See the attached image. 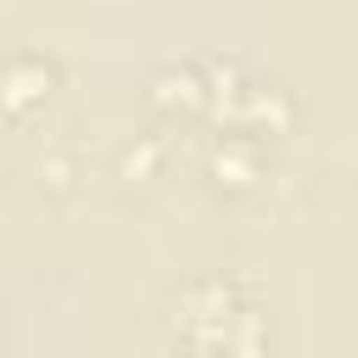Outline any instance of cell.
Masks as SVG:
<instances>
[{
  "instance_id": "cell-3",
  "label": "cell",
  "mask_w": 358,
  "mask_h": 358,
  "mask_svg": "<svg viewBox=\"0 0 358 358\" xmlns=\"http://www.w3.org/2000/svg\"><path fill=\"white\" fill-rule=\"evenodd\" d=\"M145 101L162 117H190V112H213V90H207V67L201 62H162L145 84Z\"/></svg>"
},
{
  "instance_id": "cell-6",
  "label": "cell",
  "mask_w": 358,
  "mask_h": 358,
  "mask_svg": "<svg viewBox=\"0 0 358 358\" xmlns=\"http://www.w3.org/2000/svg\"><path fill=\"white\" fill-rule=\"evenodd\" d=\"M73 179H78V157H73V151H50V157L39 162V185H50V190H73Z\"/></svg>"
},
{
  "instance_id": "cell-2",
  "label": "cell",
  "mask_w": 358,
  "mask_h": 358,
  "mask_svg": "<svg viewBox=\"0 0 358 358\" xmlns=\"http://www.w3.org/2000/svg\"><path fill=\"white\" fill-rule=\"evenodd\" d=\"M50 95H56V62H50V56L22 50V56L0 62V117L34 123V117L50 106Z\"/></svg>"
},
{
  "instance_id": "cell-5",
  "label": "cell",
  "mask_w": 358,
  "mask_h": 358,
  "mask_svg": "<svg viewBox=\"0 0 358 358\" xmlns=\"http://www.w3.org/2000/svg\"><path fill=\"white\" fill-rule=\"evenodd\" d=\"M162 168H168V140L162 134H134L123 145V173L129 179H157Z\"/></svg>"
},
{
  "instance_id": "cell-4",
  "label": "cell",
  "mask_w": 358,
  "mask_h": 358,
  "mask_svg": "<svg viewBox=\"0 0 358 358\" xmlns=\"http://www.w3.org/2000/svg\"><path fill=\"white\" fill-rule=\"evenodd\" d=\"M207 179L218 185V190H229V196H241V190H252L257 179H263V140H252V134H218L213 145H207Z\"/></svg>"
},
{
  "instance_id": "cell-1",
  "label": "cell",
  "mask_w": 358,
  "mask_h": 358,
  "mask_svg": "<svg viewBox=\"0 0 358 358\" xmlns=\"http://www.w3.org/2000/svg\"><path fill=\"white\" fill-rule=\"evenodd\" d=\"M190 358H263V313L235 280H196L173 313Z\"/></svg>"
}]
</instances>
